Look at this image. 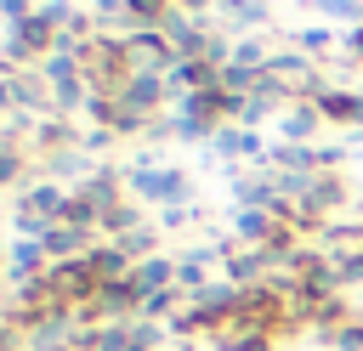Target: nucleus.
I'll use <instances>...</instances> for the list:
<instances>
[{
	"mask_svg": "<svg viewBox=\"0 0 363 351\" xmlns=\"http://www.w3.org/2000/svg\"><path fill=\"white\" fill-rule=\"evenodd\" d=\"M125 192L147 209H176V204H187L193 181L182 164H125Z\"/></svg>",
	"mask_w": 363,
	"mask_h": 351,
	"instance_id": "nucleus-1",
	"label": "nucleus"
},
{
	"mask_svg": "<svg viewBox=\"0 0 363 351\" xmlns=\"http://www.w3.org/2000/svg\"><path fill=\"white\" fill-rule=\"evenodd\" d=\"M318 130H323L318 102H289L284 119H278V142H289V147H318Z\"/></svg>",
	"mask_w": 363,
	"mask_h": 351,
	"instance_id": "nucleus-2",
	"label": "nucleus"
},
{
	"mask_svg": "<svg viewBox=\"0 0 363 351\" xmlns=\"http://www.w3.org/2000/svg\"><path fill=\"white\" fill-rule=\"evenodd\" d=\"M91 249H96V232H85V226L57 221V226L45 232V255H51V266H62V260H85Z\"/></svg>",
	"mask_w": 363,
	"mask_h": 351,
	"instance_id": "nucleus-3",
	"label": "nucleus"
},
{
	"mask_svg": "<svg viewBox=\"0 0 363 351\" xmlns=\"http://www.w3.org/2000/svg\"><path fill=\"white\" fill-rule=\"evenodd\" d=\"M130 289H136L142 300H153V294L176 289V255H153V260H142V266L130 272Z\"/></svg>",
	"mask_w": 363,
	"mask_h": 351,
	"instance_id": "nucleus-4",
	"label": "nucleus"
},
{
	"mask_svg": "<svg viewBox=\"0 0 363 351\" xmlns=\"http://www.w3.org/2000/svg\"><path fill=\"white\" fill-rule=\"evenodd\" d=\"M85 266L96 272V283H102V289H113V283H130V272H136V266L119 255V243H96V249L85 255Z\"/></svg>",
	"mask_w": 363,
	"mask_h": 351,
	"instance_id": "nucleus-5",
	"label": "nucleus"
},
{
	"mask_svg": "<svg viewBox=\"0 0 363 351\" xmlns=\"http://www.w3.org/2000/svg\"><path fill=\"white\" fill-rule=\"evenodd\" d=\"M295 45L312 57V51H329V45H335V34H329V28H323V17H318L312 28H295Z\"/></svg>",
	"mask_w": 363,
	"mask_h": 351,
	"instance_id": "nucleus-6",
	"label": "nucleus"
},
{
	"mask_svg": "<svg viewBox=\"0 0 363 351\" xmlns=\"http://www.w3.org/2000/svg\"><path fill=\"white\" fill-rule=\"evenodd\" d=\"M318 17H335V23H363V6H357V0H335V6H318Z\"/></svg>",
	"mask_w": 363,
	"mask_h": 351,
	"instance_id": "nucleus-7",
	"label": "nucleus"
}]
</instances>
